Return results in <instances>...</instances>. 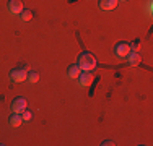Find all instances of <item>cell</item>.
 I'll use <instances>...</instances> for the list:
<instances>
[{
    "label": "cell",
    "instance_id": "cell-9",
    "mask_svg": "<svg viewBox=\"0 0 153 146\" xmlns=\"http://www.w3.org/2000/svg\"><path fill=\"white\" fill-rule=\"evenodd\" d=\"M80 73H82V70H80V67L76 63H72V65H68V67H67V76H68V78L76 80Z\"/></svg>",
    "mask_w": 153,
    "mask_h": 146
},
{
    "label": "cell",
    "instance_id": "cell-13",
    "mask_svg": "<svg viewBox=\"0 0 153 146\" xmlns=\"http://www.w3.org/2000/svg\"><path fill=\"white\" fill-rule=\"evenodd\" d=\"M21 117H23L25 122H30V120L33 119V112H31V111H28V109H25V111L21 112Z\"/></svg>",
    "mask_w": 153,
    "mask_h": 146
},
{
    "label": "cell",
    "instance_id": "cell-15",
    "mask_svg": "<svg viewBox=\"0 0 153 146\" xmlns=\"http://www.w3.org/2000/svg\"><path fill=\"white\" fill-rule=\"evenodd\" d=\"M121 2H126V0H121Z\"/></svg>",
    "mask_w": 153,
    "mask_h": 146
},
{
    "label": "cell",
    "instance_id": "cell-7",
    "mask_svg": "<svg viewBox=\"0 0 153 146\" xmlns=\"http://www.w3.org/2000/svg\"><path fill=\"white\" fill-rule=\"evenodd\" d=\"M127 62H129V65H132V67H135V65L140 63V60H142V55L137 52V50H130L129 54H127Z\"/></svg>",
    "mask_w": 153,
    "mask_h": 146
},
{
    "label": "cell",
    "instance_id": "cell-12",
    "mask_svg": "<svg viewBox=\"0 0 153 146\" xmlns=\"http://www.w3.org/2000/svg\"><path fill=\"white\" fill-rule=\"evenodd\" d=\"M39 80V75L36 72H28V76H26V81H30V83H36Z\"/></svg>",
    "mask_w": 153,
    "mask_h": 146
},
{
    "label": "cell",
    "instance_id": "cell-2",
    "mask_svg": "<svg viewBox=\"0 0 153 146\" xmlns=\"http://www.w3.org/2000/svg\"><path fill=\"white\" fill-rule=\"evenodd\" d=\"M10 76V81L13 83H21V81H26V76H28V65H18V67L12 68L8 73Z\"/></svg>",
    "mask_w": 153,
    "mask_h": 146
},
{
    "label": "cell",
    "instance_id": "cell-14",
    "mask_svg": "<svg viewBox=\"0 0 153 146\" xmlns=\"http://www.w3.org/2000/svg\"><path fill=\"white\" fill-rule=\"evenodd\" d=\"M112 145H114V143H112L111 140H103V141H101V146H112Z\"/></svg>",
    "mask_w": 153,
    "mask_h": 146
},
{
    "label": "cell",
    "instance_id": "cell-3",
    "mask_svg": "<svg viewBox=\"0 0 153 146\" xmlns=\"http://www.w3.org/2000/svg\"><path fill=\"white\" fill-rule=\"evenodd\" d=\"M130 50H132V49H130V44L129 42H117L114 46V54L119 58H126L127 54H129Z\"/></svg>",
    "mask_w": 153,
    "mask_h": 146
},
{
    "label": "cell",
    "instance_id": "cell-6",
    "mask_svg": "<svg viewBox=\"0 0 153 146\" xmlns=\"http://www.w3.org/2000/svg\"><path fill=\"white\" fill-rule=\"evenodd\" d=\"M76 80H78V83L82 88H88L93 83V75H91V72H82Z\"/></svg>",
    "mask_w": 153,
    "mask_h": 146
},
{
    "label": "cell",
    "instance_id": "cell-4",
    "mask_svg": "<svg viewBox=\"0 0 153 146\" xmlns=\"http://www.w3.org/2000/svg\"><path fill=\"white\" fill-rule=\"evenodd\" d=\"M8 12L12 15H20L21 12L25 10V5L21 0H8V5H7Z\"/></svg>",
    "mask_w": 153,
    "mask_h": 146
},
{
    "label": "cell",
    "instance_id": "cell-10",
    "mask_svg": "<svg viewBox=\"0 0 153 146\" xmlns=\"http://www.w3.org/2000/svg\"><path fill=\"white\" fill-rule=\"evenodd\" d=\"M21 122H23V117H21V114H18V112H12V115H10L8 119V123L12 127H20Z\"/></svg>",
    "mask_w": 153,
    "mask_h": 146
},
{
    "label": "cell",
    "instance_id": "cell-5",
    "mask_svg": "<svg viewBox=\"0 0 153 146\" xmlns=\"http://www.w3.org/2000/svg\"><path fill=\"white\" fill-rule=\"evenodd\" d=\"M28 102L25 97H15V99L12 101V112H18V114H21V112L26 109Z\"/></svg>",
    "mask_w": 153,
    "mask_h": 146
},
{
    "label": "cell",
    "instance_id": "cell-11",
    "mask_svg": "<svg viewBox=\"0 0 153 146\" xmlns=\"http://www.w3.org/2000/svg\"><path fill=\"white\" fill-rule=\"evenodd\" d=\"M18 16H20L21 21H30L31 18H33V12H31V10H23V12L18 15Z\"/></svg>",
    "mask_w": 153,
    "mask_h": 146
},
{
    "label": "cell",
    "instance_id": "cell-1",
    "mask_svg": "<svg viewBox=\"0 0 153 146\" xmlns=\"http://www.w3.org/2000/svg\"><path fill=\"white\" fill-rule=\"evenodd\" d=\"M76 65L80 67V70H82V72H91V70L96 68L98 60H96V57H94L91 52H82L78 55Z\"/></svg>",
    "mask_w": 153,
    "mask_h": 146
},
{
    "label": "cell",
    "instance_id": "cell-8",
    "mask_svg": "<svg viewBox=\"0 0 153 146\" xmlns=\"http://www.w3.org/2000/svg\"><path fill=\"white\" fill-rule=\"evenodd\" d=\"M117 2H119V0H100V2H98V5H100L101 10H106V12H109V10H114L116 7H117Z\"/></svg>",
    "mask_w": 153,
    "mask_h": 146
}]
</instances>
